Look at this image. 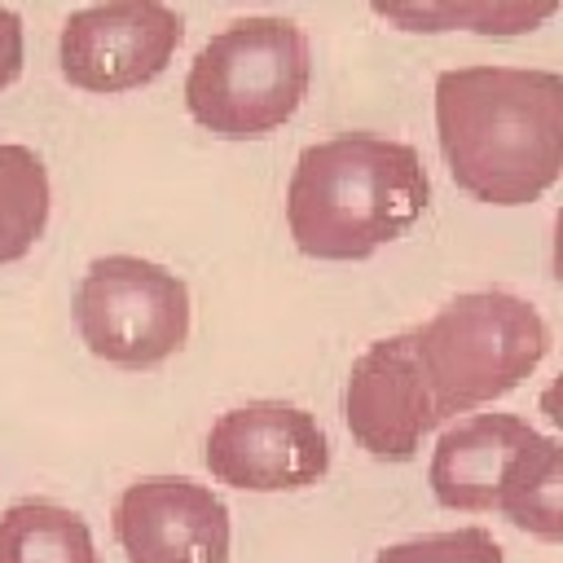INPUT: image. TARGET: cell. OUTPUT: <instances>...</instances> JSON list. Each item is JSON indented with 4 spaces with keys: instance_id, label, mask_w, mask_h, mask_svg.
<instances>
[{
    "instance_id": "cell-11",
    "label": "cell",
    "mask_w": 563,
    "mask_h": 563,
    "mask_svg": "<svg viewBox=\"0 0 563 563\" xmlns=\"http://www.w3.org/2000/svg\"><path fill=\"white\" fill-rule=\"evenodd\" d=\"M374 13L413 35L475 31V35H523L559 13L563 0H369Z\"/></svg>"
},
{
    "instance_id": "cell-6",
    "label": "cell",
    "mask_w": 563,
    "mask_h": 563,
    "mask_svg": "<svg viewBox=\"0 0 563 563\" xmlns=\"http://www.w3.org/2000/svg\"><path fill=\"white\" fill-rule=\"evenodd\" d=\"M185 40L167 0H97L75 9L57 35V66L84 92H132L158 79Z\"/></svg>"
},
{
    "instance_id": "cell-5",
    "label": "cell",
    "mask_w": 563,
    "mask_h": 563,
    "mask_svg": "<svg viewBox=\"0 0 563 563\" xmlns=\"http://www.w3.org/2000/svg\"><path fill=\"white\" fill-rule=\"evenodd\" d=\"M75 325L92 356L119 369H154L189 339V290L154 260L101 255L79 277Z\"/></svg>"
},
{
    "instance_id": "cell-13",
    "label": "cell",
    "mask_w": 563,
    "mask_h": 563,
    "mask_svg": "<svg viewBox=\"0 0 563 563\" xmlns=\"http://www.w3.org/2000/svg\"><path fill=\"white\" fill-rule=\"evenodd\" d=\"M497 510L528 537L563 545V444L541 435L510 471Z\"/></svg>"
},
{
    "instance_id": "cell-15",
    "label": "cell",
    "mask_w": 563,
    "mask_h": 563,
    "mask_svg": "<svg viewBox=\"0 0 563 563\" xmlns=\"http://www.w3.org/2000/svg\"><path fill=\"white\" fill-rule=\"evenodd\" d=\"M374 563H501V545L484 528H457L387 545L374 554Z\"/></svg>"
},
{
    "instance_id": "cell-7",
    "label": "cell",
    "mask_w": 563,
    "mask_h": 563,
    "mask_svg": "<svg viewBox=\"0 0 563 563\" xmlns=\"http://www.w3.org/2000/svg\"><path fill=\"white\" fill-rule=\"evenodd\" d=\"M202 462L229 488L290 493L317 484L330 471V440L308 409L251 400L211 422Z\"/></svg>"
},
{
    "instance_id": "cell-9",
    "label": "cell",
    "mask_w": 563,
    "mask_h": 563,
    "mask_svg": "<svg viewBox=\"0 0 563 563\" xmlns=\"http://www.w3.org/2000/svg\"><path fill=\"white\" fill-rule=\"evenodd\" d=\"M114 537L128 563H229V510L185 475L128 484L114 506Z\"/></svg>"
},
{
    "instance_id": "cell-2",
    "label": "cell",
    "mask_w": 563,
    "mask_h": 563,
    "mask_svg": "<svg viewBox=\"0 0 563 563\" xmlns=\"http://www.w3.org/2000/svg\"><path fill=\"white\" fill-rule=\"evenodd\" d=\"M431 202L413 145L343 132L299 154L286 185V229L312 260H365L409 233Z\"/></svg>"
},
{
    "instance_id": "cell-14",
    "label": "cell",
    "mask_w": 563,
    "mask_h": 563,
    "mask_svg": "<svg viewBox=\"0 0 563 563\" xmlns=\"http://www.w3.org/2000/svg\"><path fill=\"white\" fill-rule=\"evenodd\" d=\"M48 224V172L31 145L0 141V264L22 260Z\"/></svg>"
},
{
    "instance_id": "cell-18",
    "label": "cell",
    "mask_w": 563,
    "mask_h": 563,
    "mask_svg": "<svg viewBox=\"0 0 563 563\" xmlns=\"http://www.w3.org/2000/svg\"><path fill=\"white\" fill-rule=\"evenodd\" d=\"M550 268H554V277L563 282V211L554 216V242H550Z\"/></svg>"
},
{
    "instance_id": "cell-10",
    "label": "cell",
    "mask_w": 563,
    "mask_h": 563,
    "mask_svg": "<svg viewBox=\"0 0 563 563\" xmlns=\"http://www.w3.org/2000/svg\"><path fill=\"white\" fill-rule=\"evenodd\" d=\"M541 440L537 427H528L515 413H475L457 427H449L431 453V493L444 510H497L501 488L519 457Z\"/></svg>"
},
{
    "instance_id": "cell-16",
    "label": "cell",
    "mask_w": 563,
    "mask_h": 563,
    "mask_svg": "<svg viewBox=\"0 0 563 563\" xmlns=\"http://www.w3.org/2000/svg\"><path fill=\"white\" fill-rule=\"evenodd\" d=\"M22 75V18L0 4V92Z\"/></svg>"
},
{
    "instance_id": "cell-1",
    "label": "cell",
    "mask_w": 563,
    "mask_h": 563,
    "mask_svg": "<svg viewBox=\"0 0 563 563\" xmlns=\"http://www.w3.org/2000/svg\"><path fill=\"white\" fill-rule=\"evenodd\" d=\"M435 136L462 194L537 202L563 176V75L541 66H457L435 79Z\"/></svg>"
},
{
    "instance_id": "cell-8",
    "label": "cell",
    "mask_w": 563,
    "mask_h": 563,
    "mask_svg": "<svg viewBox=\"0 0 563 563\" xmlns=\"http://www.w3.org/2000/svg\"><path fill=\"white\" fill-rule=\"evenodd\" d=\"M343 418L352 440L383 462H409L422 449V435L440 427L409 330L378 339L356 356L343 387Z\"/></svg>"
},
{
    "instance_id": "cell-17",
    "label": "cell",
    "mask_w": 563,
    "mask_h": 563,
    "mask_svg": "<svg viewBox=\"0 0 563 563\" xmlns=\"http://www.w3.org/2000/svg\"><path fill=\"white\" fill-rule=\"evenodd\" d=\"M541 413L563 431V374H554V378H550V387L541 391Z\"/></svg>"
},
{
    "instance_id": "cell-3",
    "label": "cell",
    "mask_w": 563,
    "mask_h": 563,
    "mask_svg": "<svg viewBox=\"0 0 563 563\" xmlns=\"http://www.w3.org/2000/svg\"><path fill=\"white\" fill-rule=\"evenodd\" d=\"M409 334L440 422L515 391L550 352L541 312L510 290H466Z\"/></svg>"
},
{
    "instance_id": "cell-4",
    "label": "cell",
    "mask_w": 563,
    "mask_h": 563,
    "mask_svg": "<svg viewBox=\"0 0 563 563\" xmlns=\"http://www.w3.org/2000/svg\"><path fill=\"white\" fill-rule=\"evenodd\" d=\"M308 75V35L286 18L260 13L216 31L198 48L185 75V106L198 128L246 141L282 128L299 110Z\"/></svg>"
},
{
    "instance_id": "cell-12",
    "label": "cell",
    "mask_w": 563,
    "mask_h": 563,
    "mask_svg": "<svg viewBox=\"0 0 563 563\" xmlns=\"http://www.w3.org/2000/svg\"><path fill=\"white\" fill-rule=\"evenodd\" d=\"M0 563H101L88 523L53 501H18L0 515Z\"/></svg>"
}]
</instances>
